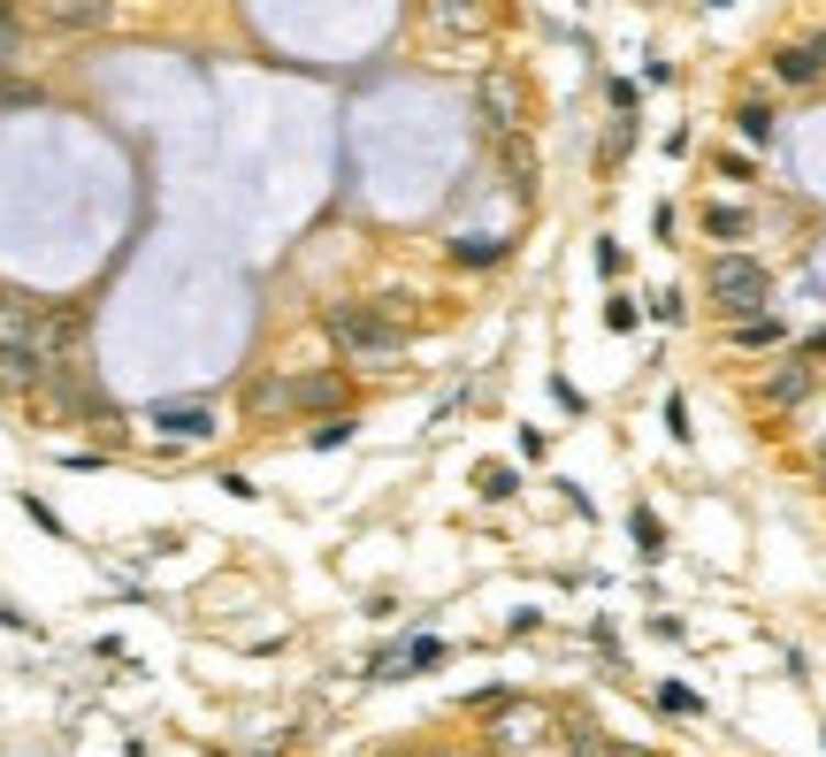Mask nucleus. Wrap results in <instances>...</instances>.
Listing matches in <instances>:
<instances>
[{"label": "nucleus", "mask_w": 826, "mask_h": 757, "mask_svg": "<svg viewBox=\"0 0 826 757\" xmlns=\"http://www.w3.org/2000/svg\"><path fill=\"white\" fill-rule=\"evenodd\" d=\"M758 398H766V406H804V398H812V360H789V367H773V375L758 383Z\"/></svg>", "instance_id": "nucleus-9"}, {"label": "nucleus", "mask_w": 826, "mask_h": 757, "mask_svg": "<svg viewBox=\"0 0 826 757\" xmlns=\"http://www.w3.org/2000/svg\"><path fill=\"white\" fill-rule=\"evenodd\" d=\"M291 406V375H268V383H253V414H284Z\"/></svg>", "instance_id": "nucleus-17"}, {"label": "nucleus", "mask_w": 826, "mask_h": 757, "mask_svg": "<svg viewBox=\"0 0 826 757\" xmlns=\"http://www.w3.org/2000/svg\"><path fill=\"white\" fill-rule=\"evenodd\" d=\"M704 238H719V245H742V238H750V207H727V199H712V207H704Z\"/></svg>", "instance_id": "nucleus-12"}, {"label": "nucleus", "mask_w": 826, "mask_h": 757, "mask_svg": "<svg viewBox=\"0 0 826 757\" xmlns=\"http://www.w3.org/2000/svg\"><path fill=\"white\" fill-rule=\"evenodd\" d=\"M735 131H742L750 146H766V139H773V108H766V100H742V108H735Z\"/></svg>", "instance_id": "nucleus-14"}, {"label": "nucleus", "mask_w": 826, "mask_h": 757, "mask_svg": "<svg viewBox=\"0 0 826 757\" xmlns=\"http://www.w3.org/2000/svg\"><path fill=\"white\" fill-rule=\"evenodd\" d=\"M330 344L344 360L390 367V360L406 352V329H398V314H383V306H330Z\"/></svg>", "instance_id": "nucleus-1"}, {"label": "nucleus", "mask_w": 826, "mask_h": 757, "mask_svg": "<svg viewBox=\"0 0 826 757\" xmlns=\"http://www.w3.org/2000/svg\"><path fill=\"white\" fill-rule=\"evenodd\" d=\"M819 69H826V31L804 39V46H781V54H773V77H781V85H812Z\"/></svg>", "instance_id": "nucleus-8"}, {"label": "nucleus", "mask_w": 826, "mask_h": 757, "mask_svg": "<svg viewBox=\"0 0 826 757\" xmlns=\"http://www.w3.org/2000/svg\"><path fill=\"white\" fill-rule=\"evenodd\" d=\"M146 421H154V437H162V445H207V437L222 429V421H214V406H191V398H184V406H154Z\"/></svg>", "instance_id": "nucleus-6"}, {"label": "nucleus", "mask_w": 826, "mask_h": 757, "mask_svg": "<svg viewBox=\"0 0 826 757\" xmlns=\"http://www.w3.org/2000/svg\"><path fill=\"white\" fill-rule=\"evenodd\" d=\"M620 757H643V750H620Z\"/></svg>", "instance_id": "nucleus-21"}, {"label": "nucleus", "mask_w": 826, "mask_h": 757, "mask_svg": "<svg viewBox=\"0 0 826 757\" xmlns=\"http://www.w3.org/2000/svg\"><path fill=\"white\" fill-rule=\"evenodd\" d=\"M23 15H31L38 31H62V39H77V31H100V23L115 15V0H23Z\"/></svg>", "instance_id": "nucleus-4"}, {"label": "nucleus", "mask_w": 826, "mask_h": 757, "mask_svg": "<svg viewBox=\"0 0 826 757\" xmlns=\"http://www.w3.org/2000/svg\"><path fill=\"white\" fill-rule=\"evenodd\" d=\"M15 62V8H0V69Z\"/></svg>", "instance_id": "nucleus-19"}, {"label": "nucleus", "mask_w": 826, "mask_h": 757, "mask_svg": "<svg viewBox=\"0 0 826 757\" xmlns=\"http://www.w3.org/2000/svg\"><path fill=\"white\" fill-rule=\"evenodd\" d=\"M735 344H742V352H766V344H781V321H766V314H742V321H735Z\"/></svg>", "instance_id": "nucleus-15"}, {"label": "nucleus", "mask_w": 826, "mask_h": 757, "mask_svg": "<svg viewBox=\"0 0 826 757\" xmlns=\"http://www.w3.org/2000/svg\"><path fill=\"white\" fill-rule=\"evenodd\" d=\"M475 482H483V497H513V490H520V482H513V467H483Z\"/></svg>", "instance_id": "nucleus-18"}, {"label": "nucleus", "mask_w": 826, "mask_h": 757, "mask_svg": "<svg viewBox=\"0 0 826 757\" xmlns=\"http://www.w3.org/2000/svg\"><path fill=\"white\" fill-rule=\"evenodd\" d=\"M344 437H352V421H330V429H315V452H337Z\"/></svg>", "instance_id": "nucleus-20"}, {"label": "nucleus", "mask_w": 826, "mask_h": 757, "mask_svg": "<svg viewBox=\"0 0 826 757\" xmlns=\"http://www.w3.org/2000/svg\"><path fill=\"white\" fill-rule=\"evenodd\" d=\"M566 757H620V750H613L590 720H566Z\"/></svg>", "instance_id": "nucleus-16"}, {"label": "nucleus", "mask_w": 826, "mask_h": 757, "mask_svg": "<svg viewBox=\"0 0 826 757\" xmlns=\"http://www.w3.org/2000/svg\"><path fill=\"white\" fill-rule=\"evenodd\" d=\"M291 406H307V414H337V406H344V383H337V375H299V383H291Z\"/></svg>", "instance_id": "nucleus-11"}, {"label": "nucleus", "mask_w": 826, "mask_h": 757, "mask_svg": "<svg viewBox=\"0 0 826 757\" xmlns=\"http://www.w3.org/2000/svg\"><path fill=\"white\" fill-rule=\"evenodd\" d=\"M704 292H712V306L727 314V321H742V314H766V292H773V276H766V261H750V253H719L712 261V276H704Z\"/></svg>", "instance_id": "nucleus-2"}, {"label": "nucleus", "mask_w": 826, "mask_h": 757, "mask_svg": "<svg viewBox=\"0 0 826 757\" xmlns=\"http://www.w3.org/2000/svg\"><path fill=\"white\" fill-rule=\"evenodd\" d=\"M475 108H483V131H491V139H513V131L528 123V92H520V77H513V69H483Z\"/></svg>", "instance_id": "nucleus-3"}, {"label": "nucleus", "mask_w": 826, "mask_h": 757, "mask_svg": "<svg viewBox=\"0 0 826 757\" xmlns=\"http://www.w3.org/2000/svg\"><path fill=\"white\" fill-rule=\"evenodd\" d=\"M437 658H444V643H437V635H421V643L390 650V666H383V673H421V666H437Z\"/></svg>", "instance_id": "nucleus-13"}, {"label": "nucleus", "mask_w": 826, "mask_h": 757, "mask_svg": "<svg viewBox=\"0 0 826 757\" xmlns=\"http://www.w3.org/2000/svg\"><path fill=\"white\" fill-rule=\"evenodd\" d=\"M15 344H38V299L0 284V352H15Z\"/></svg>", "instance_id": "nucleus-7"}, {"label": "nucleus", "mask_w": 826, "mask_h": 757, "mask_svg": "<svg viewBox=\"0 0 826 757\" xmlns=\"http://www.w3.org/2000/svg\"><path fill=\"white\" fill-rule=\"evenodd\" d=\"M505 146V191L513 199H536V153H528V139L513 131V139H497Z\"/></svg>", "instance_id": "nucleus-10"}, {"label": "nucleus", "mask_w": 826, "mask_h": 757, "mask_svg": "<svg viewBox=\"0 0 826 757\" xmlns=\"http://www.w3.org/2000/svg\"><path fill=\"white\" fill-rule=\"evenodd\" d=\"M429 31L444 46H475L491 31V0H429Z\"/></svg>", "instance_id": "nucleus-5"}]
</instances>
